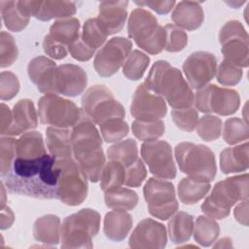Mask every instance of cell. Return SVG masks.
<instances>
[{
    "mask_svg": "<svg viewBox=\"0 0 249 249\" xmlns=\"http://www.w3.org/2000/svg\"><path fill=\"white\" fill-rule=\"evenodd\" d=\"M12 124V111L10 108L4 104L1 103L0 107V133L2 136L5 135L6 131L10 127Z\"/></svg>",
    "mask_w": 249,
    "mask_h": 249,
    "instance_id": "obj_54",
    "label": "cell"
},
{
    "mask_svg": "<svg viewBox=\"0 0 249 249\" xmlns=\"http://www.w3.org/2000/svg\"><path fill=\"white\" fill-rule=\"evenodd\" d=\"M165 30V47L164 50L169 53L182 51L188 43V36L185 31L174 24H166Z\"/></svg>",
    "mask_w": 249,
    "mask_h": 249,
    "instance_id": "obj_45",
    "label": "cell"
},
{
    "mask_svg": "<svg viewBox=\"0 0 249 249\" xmlns=\"http://www.w3.org/2000/svg\"><path fill=\"white\" fill-rule=\"evenodd\" d=\"M56 159L44 155L36 159L16 158L3 183L11 194L41 199L57 198L58 168Z\"/></svg>",
    "mask_w": 249,
    "mask_h": 249,
    "instance_id": "obj_1",
    "label": "cell"
},
{
    "mask_svg": "<svg viewBox=\"0 0 249 249\" xmlns=\"http://www.w3.org/2000/svg\"><path fill=\"white\" fill-rule=\"evenodd\" d=\"M17 158L36 159L46 155L44 139L38 131H26L16 140Z\"/></svg>",
    "mask_w": 249,
    "mask_h": 249,
    "instance_id": "obj_31",
    "label": "cell"
},
{
    "mask_svg": "<svg viewBox=\"0 0 249 249\" xmlns=\"http://www.w3.org/2000/svg\"><path fill=\"white\" fill-rule=\"evenodd\" d=\"M19 90L18 77L9 71L0 74V97L2 100H9L15 97Z\"/></svg>",
    "mask_w": 249,
    "mask_h": 249,
    "instance_id": "obj_49",
    "label": "cell"
},
{
    "mask_svg": "<svg viewBox=\"0 0 249 249\" xmlns=\"http://www.w3.org/2000/svg\"><path fill=\"white\" fill-rule=\"evenodd\" d=\"M132 43L124 37H113L96 53L93 66L101 77H110L123 67L131 53Z\"/></svg>",
    "mask_w": 249,
    "mask_h": 249,
    "instance_id": "obj_14",
    "label": "cell"
},
{
    "mask_svg": "<svg viewBox=\"0 0 249 249\" xmlns=\"http://www.w3.org/2000/svg\"><path fill=\"white\" fill-rule=\"evenodd\" d=\"M125 167L117 160H110L102 168L100 174V188L103 192L117 189L124 184Z\"/></svg>",
    "mask_w": 249,
    "mask_h": 249,
    "instance_id": "obj_38",
    "label": "cell"
},
{
    "mask_svg": "<svg viewBox=\"0 0 249 249\" xmlns=\"http://www.w3.org/2000/svg\"><path fill=\"white\" fill-rule=\"evenodd\" d=\"M18 51L14 37L2 31L0 34V66L2 68L11 66L18 58Z\"/></svg>",
    "mask_w": 249,
    "mask_h": 249,
    "instance_id": "obj_46",
    "label": "cell"
},
{
    "mask_svg": "<svg viewBox=\"0 0 249 249\" xmlns=\"http://www.w3.org/2000/svg\"><path fill=\"white\" fill-rule=\"evenodd\" d=\"M149 213L165 221L178 210L175 189L171 182L160 178H149L143 189Z\"/></svg>",
    "mask_w": 249,
    "mask_h": 249,
    "instance_id": "obj_11",
    "label": "cell"
},
{
    "mask_svg": "<svg viewBox=\"0 0 249 249\" xmlns=\"http://www.w3.org/2000/svg\"><path fill=\"white\" fill-rule=\"evenodd\" d=\"M217 70L216 56L205 51L190 54L183 63V72L191 89H200L214 78Z\"/></svg>",
    "mask_w": 249,
    "mask_h": 249,
    "instance_id": "obj_17",
    "label": "cell"
},
{
    "mask_svg": "<svg viewBox=\"0 0 249 249\" xmlns=\"http://www.w3.org/2000/svg\"><path fill=\"white\" fill-rule=\"evenodd\" d=\"M171 19L179 28L188 31L198 28L204 19V13L200 2L196 1H180L173 8Z\"/></svg>",
    "mask_w": 249,
    "mask_h": 249,
    "instance_id": "obj_23",
    "label": "cell"
},
{
    "mask_svg": "<svg viewBox=\"0 0 249 249\" xmlns=\"http://www.w3.org/2000/svg\"><path fill=\"white\" fill-rule=\"evenodd\" d=\"M242 69L238 66H235L226 60H223L217 70H216V78L218 83L223 86H235L238 84L242 78Z\"/></svg>",
    "mask_w": 249,
    "mask_h": 249,
    "instance_id": "obj_48",
    "label": "cell"
},
{
    "mask_svg": "<svg viewBox=\"0 0 249 249\" xmlns=\"http://www.w3.org/2000/svg\"><path fill=\"white\" fill-rule=\"evenodd\" d=\"M83 111L71 100L57 94H45L38 101V116L44 124L54 127H73L81 119Z\"/></svg>",
    "mask_w": 249,
    "mask_h": 249,
    "instance_id": "obj_10",
    "label": "cell"
},
{
    "mask_svg": "<svg viewBox=\"0 0 249 249\" xmlns=\"http://www.w3.org/2000/svg\"><path fill=\"white\" fill-rule=\"evenodd\" d=\"M107 157L109 160H117L127 167L138 159L137 144L131 138L120 140L107 149Z\"/></svg>",
    "mask_w": 249,
    "mask_h": 249,
    "instance_id": "obj_37",
    "label": "cell"
},
{
    "mask_svg": "<svg viewBox=\"0 0 249 249\" xmlns=\"http://www.w3.org/2000/svg\"><path fill=\"white\" fill-rule=\"evenodd\" d=\"M141 157L150 172L160 179H174L176 166L170 145L163 140L144 142L141 146Z\"/></svg>",
    "mask_w": 249,
    "mask_h": 249,
    "instance_id": "obj_15",
    "label": "cell"
},
{
    "mask_svg": "<svg viewBox=\"0 0 249 249\" xmlns=\"http://www.w3.org/2000/svg\"><path fill=\"white\" fill-rule=\"evenodd\" d=\"M248 142L226 148L220 154V168L224 174L245 171L248 168Z\"/></svg>",
    "mask_w": 249,
    "mask_h": 249,
    "instance_id": "obj_27",
    "label": "cell"
},
{
    "mask_svg": "<svg viewBox=\"0 0 249 249\" xmlns=\"http://www.w3.org/2000/svg\"><path fill=\"white\" fill-rule=\"evenodd\" d=\"M80 26L76 18H59L51 25L49 36L68 48L80 37Z\"/></svg>",
    "mask_w": 249,
    "mask_h": 249,
    "instance_id": "obj_30",
    "label": "cell"
},
{
    "mask_svg": "<svg viewBox=\"0 0 249 249\" xmlns=\"http://www.w3.org/2000/svg\"><path fill=\"white\" fill-rule=\"evenodd\" d=\"M150 63L149 56L138 51H132L123 65V74L131 81L141 79Z\"/></svg>",
    "mask_w": 249,
    "mask_h": 249,
    "instance_id": "obj_39",
    "label": "cell"
},
{
    "mask_svg": "<svg viewBox=\"0 0 249 249\" xmlns=\"http://www.w3.org/2000/svg\"><path fill=\"white\" fill-rule=\"evenodd\" d=\"M133 220L125 211L114 210L108 212L104 217L103 231L105 235L113 241L124 240L132 228Z\"/></svg>",
    "mask_w": 249,
    "mask_h": 249,
    "instance_id": "obj_26",
    "label": "cell"
},
{
    "mask_svg": "<svg viewBox=\"0 0 249 249\" xmlns=\"http://www.w3.org/2000/svg\"><path fill=\"white\" fill-rule=\"evenodd\" d=\"M60 227V220L56 215L48 214L42 216L34 223V238L45 244L56 245L59 242Z\"/></svg>",
    "mask_w": 249,
    "mask_h": 249,
    "instance_id": "obj_28",
    "label": "cell"
},
{
    "mask_svg": "<svg viewBox=\"0 0 249 249\" xmlns=\"http://www.w3.org/2000/svg\"><path fill=\"white\" fill-rule=\"evenodd\" d=\"M58 168L57 198L64 204H81L88 195V178L73 158L56 160Z\"/></svg>",
    "mask_w": 249,
    "mask_h": 249,
    "instance_id": "obj_8",
    "label": "cell"
},
{
    "mask_svg": "<svg viewBox=\"0 0 249 249\" xmlns=\"http://www.w3.org/2000/svg\"><path fill=\"white\" fill-rule=\"evenodd\" d=\"M133 135L144 142L157 140L163 135L165 130L164 123L161 120L154 122H143L135 120L131 124Z\"/></svg>",
    "mask_w": 249,
    "mask_h": 249,
    "instance_id": "obj_40",
    "label": "cell"
},
{
    "mask_svg": "<svg viewBox=\"0 0 249 249\" xmlns=\"http://www.w3.org/2000/svg\"><path fill=\"white\" fill-rule=\"evenodd\" d=\"M175 159L180 170L188 177L210 183L216 176L215 155L205 145L181 142L176 145Z\"/></svg>",
    "mask_w": 249,
    "mask_h": 249,
    "instance_id": "obj_5",
    "label": "cell"
},
{
    "mask_svg": "<svg viewBox=\"0 0 249 249\" xmlns=\"http://www.w3.org/2000/svg\"><path fill=\"white\" fill-rule=\"evenodd\" d=\"M0 10L5 26L14 32H19L24 29L30 16L20 6L19 1H0Z\"/></svg>",
    "mask_w": 249,
    "mask_h": 249,
    "instance_id": "obj_29",
    "label": "cell"
},
{
    "mask_svg": "<svg viewBox=\"0 0 249 249\" xmlns=\"http://www.w3.org/2000/svg\"><path fill=\"white\" fill-rule=\"evenodd\" d=\"M43 49L45 53L53 59H62L68 53V48L52 39L49 34L44 38Z\"/></svg>",
    "mask_w": 249,
    "mask_h": 249,
    "instance_id": "obj_51",
    "label": "cell"
},
{
    "mask_svg": "<svg viewBox=\"0 0 249 249\" xmlns=\"http://www.w3.org/2000/svg\"><path fill=\"white\" fill-rule=\"evenodd\" d=\"M136 5L140 7H148L160 15L169 13L175 6V1H135Z\"/></svg>",
    "mask_w": 249,
    "mask_h": 249,
    "instance_id": "obj_53",
    "label": "cell"
},
{
    "mask_svg": "<svg viewBox=\"0 0 249 249\" xmlns=\"http://www.w3.org/2000/svg\"><path fill=\"white\" fill-rule=\"evenodd\" d=\"M102 138L107 143L118 142L127 135L129 127L122 118L109 119L99 124Z\"/></svg>",
    "mask_w": 249,
    "mask_h": 249,
    "instance_id": "obj_42",
    "label": "cell"
},
{
    "mask_svg": "<svg viewBox=\"0 0 249 249\" xmlns=\"http://www.w3.org/2000/svg\"><path fill=\"white\" fill-rule=\"evenodd\" d=\"M196 108L202 113H216L220 116L234 114L240 104L236 90L207 85L197 90L195 96Z\"/></svg>",
    "mask_w": 249,
    "mask_h": 249,
    "instance_id": "obj_13",
    "label": "cell"
},
{
    "mask_svg": "<svg viewBox=\"0 0 249 249\" xmlns=\"http://www.w3.org/2000/svg\"><path fill=\"white\" fill-rule=\"evenodd\" d=\"M249 129L246 122L239 118H230L225 122L223 129V138L229 145H234L247 140Z\"/></svg>",
    "mask_w": 249,
    "mask_h": 249,
    "instance_id": "obj_41",
    "label": "cell"
},
{
    "mask_svg": "<svg viewBox=\"0 0 249 249\" xmlns=\"http://www.w3.org/2000/svg\"><path fill=\"white\" fill-rule=\"evenodd\" d=\"M145 86L160 95L173 108H187L195 104V95L182 72L165 60L156 61L145 82Z\"/></svg>",
    "mask_w": 249,
    "mask_h": 249,
    "instance_id": "obj_3",
    "label": "cell"
},
{
    "mask_svg": "<svg viewBox=\"0 0 249 249\" xmlns=\"http://www.w3.org/2000/svg\"><path fill=\"white\" fill-rule=\"evenodd\" d=\"M73 159L90 182H97L105 164L101 136L84 113L71 130Z\"/></svg>",
    "mask_w": 249,
    "mask_h": 249,
    "instance_id": "obj_2",
    "label": "cell"
},
{
    "mask_svg": "<svg viewBox=\"0 0 249 249\" xmlns=\"http://www.w3.org/2000/svg\"><path fill=\"white\" fill-rule=\"evenodd\" d=\"M171 116L175 125L179 129L187 132H192L198 121L197 111L194 107L173 109Z\"/></svg>",
    "mask_w": 249,
    "mask_h": 249,
    "instance_id": "obj_44",
    "label": "cell"
},
{
    "mask_svg": "<svg viewBox=\"0 0 249 249\" xmlns=\"http://www.w3.org/2000/svg\"><path fill=\"white\" fill-rule=\"evenodd\" d=\"M104 201L108 208L120 211L132 210L138 202L136 193L127 188L119 187L117 189L104 192Z\"/></svg>",
    "mask_w": 249,
    "mask_h": 249,
    "instance_id": "obj_34",
    "label": "cell"
},
{
    "mask_svg": "<svg viewBox=\"0 0 249 249\" xmlns=\"http://www.w3.org/2000/svg\"><path fill=\"white\" fill-rule=\"evenodd\" d=\"M165 227L153 220L144 219L140 221L128 239V245L131 248L161 249L165 247L167 241Z\"/></svg>",
    "mask_w": 249,
    "mask_h": 249,
    "instance_id": "obj_19",
    "label": "cell"
},
{
    "mask_svg": "<svg viewBox=\"0 0 249 249\" xmlns=\"http://www.w3.org/2000/svg\"><path fill=\"white\" fill-rule=\"evenodd\" d=\"M127 1H102L99 4L98 17L108 35L120 32L127 18Z\"/></svg>",
    "mask_w": 249,
    "mask_h": 249,
    "instance_id": "obj_22",
    "label": "cell"
},
{
    "mask_svg": "<svg viewBox=\"0 0 249 249\" xmlns=\"http://www.w3.org/2000/svg\"><path fill=\"white\" fill-rule=\"evenodd\" d=\"M147 176L145 165L141 159H137L132 164L125 167L124 185L127 187H139Z\"/></svg>",
    "mask_w": 249,
    "mask_h": 249,
    "instance_id": "obj_50",
    "label": "cell"
},
{
    "mask_svg": "<svg viewBox=\"0 0 249 249\" xmlns=\"http://www.w3.org/2000/svg\"><path fill=\"white\" fill-rule=\"evenodd\" d=\"M233 215L235 220L239 224L243 226L248 225V200L247 199L242 200V202L234 208Z\"/></svg>",
    "mask_w": 249,
    "mask_h": 249,
    "instance_id": "obj_55",
    "label": "cell"
},
{
    "mask_svg": "<svg viewBox=\"0 0 249 249\" xmlns=\"http://www.w3.org/2000/svg\"><path fill=\"white\" fill-rule=\"evenodd\" d=\"M20 6L29 15L40 20L71 18L76 14V2L72 1H19Z\"/></svg>",
    "mask_w": 249,
    "mask_h": 249,
    "instance_id": "obj_20",
    "label": "cell"
},
{
    "mask_svg": "<svg viewBox=\"0 0 249 249\" xmlns=\"http://www.w3.org/2000/svg\"><path fill=\"white\" fill-rule=\"evenodd\" d=\"M82 111L96 124L113 118L124 119L125 115L123 105L103 85H95L86 90L82 96Z\"/></svg>",
    "mask_w": 249,
    "mask_h": 249,
    "instance_id": "obj_9",
    "label": "cell"
},
{
    "mask_svg": "<svg viewBox=\"0 0 249 249\" xmlns=\"http://www.w3.org/2000/svg\"><path fill=\"white\" fill-rule=\"evenodd\" d=\"M100 215L84 208L64 218L60 227L61 248H91L92 237L98 233Z\"/></svg>",
    "mask_w": 249,
    "mask_h": 249,
    "instance_id": "obj_6",
    "label": "cell"
},
{
    "mask_svg": "<svg viewBox=\"0 0 249 249\" xmlns=\"http://www.w3.org/2000/svg\"><path fill=\"white\" fill-rule=\"evenodd\" d=\"M127 33L140 49L150 54H158L165 47L164 27L158 23L153 14L143 8H136L130 13Z\"/></svg>",
    "mask_w": 249,
    "mask_h": 249,
    "instance_id": "obj_7",
    "label": "cell"
},
{
    "mask_svg": "<svg viewBox=\"0 0 249 249\" xmlns=\"http://www.w3.org/2000/svg\"><path fill=\"white\" fill-rule=\"evenodd\" d=\"M219 224L208 216H198L194 224V238L201 246H210L219 236Z\"/></svg>",
    "mask_w": 249,
    "mask_h": 249,
    "instance_id": "obj_35",
    "label": "cell"
},
{
    "mask_svg": "<svg viewBox=\"0 0 249 249\" xmlns=\"http://www.w3.org/2000/svg\"><path fill=\"white\" fill-rule=\"evenodd\" d=\"M231 240L230 237H224L219 240V242L214 245V247H231Z\"/></svg>",
    "mask_w": 249,
    "mask_h": 249,
    "instance_id": "obj_57",
    "label": "cell"
},
{
    "mask_svg": "<svg viewBox=\"0 0 249 249\" xmlns=\"http://www.w3.org/2000/svg\"><path fill=\"white\" fill-rule=\"evenodd\" d=\"M210 190V184L190 177L183 178L178 184V196L181 202L190 205L202 199Z\"/></svg>",
    "mask_w": 249,
    "mask_h": 249,
    "instance_id": "obj_33",
    "label": "cell"
},
{
    "mask_svg": "<svg viewBox=\"0 0 249 249\" xmlns=\"http://www.w3.org/2000/svg\"><path fill=\"white\" fill-rule=\"evenodd\" d=\"M248 174L229 177L215 184L210 195L201 204V211L212 219L222 220L229 216L231 208L248 198Z\"/></svg>",
    "mask_w": 249,
    "mask_h": 249,
    "instance_id": "obj_4",
    "label": "cell"
},
{
    "mask_svg": "<svg viewBox=\"0 0 249 249\" xmlns=\"http://www.w3.org/2000/svg\"><path fill=\"white\" fill-rule=\"evenodd\" d=\"M38 124V117L34 104L29 99L18 100L12 111V124L6 131V136L19 135Z\"/></svg>",
    "mask_w": 249,
    "mask_h": 249,
    "instance_id": "obj_21",
    "label": "cell"
},
{
    "mask_svg": "<svg viewBox=\"0 0 249 249\" xmlns=\"http://www.w3.org/2000/svg\"><path fill=\"white\" fill-rule=\"evenodd\" d=\"M47 147L53 157L56 160L69 159L73 157L71 144V130L49 126L46 129Z\"/></svg>",
    "mask_w": 249,
    "mask_h": 249,
    "instance_id": "obj_25",
    "label": "cell"
},
{
    "mask_svg": "<svg viewBox=\"0 0 249 249\" xmlns=\"http://www.w3.org/2000/svg\"><path fill=\"white\" fill-rule=\"evenodd\" d=\"M16 140L10 136H2L0 140V174L5 176L10 170L15 159L17 158Z\"/></svg>",
    "mask_w": 249,
    "mask_h": 249,
    "instance_id": "obj_47",
    "label": "cell"
},
{
    "mask_svg": "<svg viewBox=\"0 0 249 249\" xmlns=\"http://www.w3.org/2000/svg\"><path fill=\"white\" fill-rule=\"evenodd\" d=\"M196 132L204 141H214L221 135L222 120L213 115L201 117L196 123Z\"/></svg>",
    "mask_w": 249,
    "mask_h": 249,
    "instance_id": "obj_43",
    "label": "cell"
},
{
    "mask_svg": "<svg viewBox=\"0 0 249 249\" xmlns=\"http://www.w3.org/2000/svg\"><path fill=\"white\" fill-rule=\"evenodd\" d=\"M108 33L97 18H89L83 25L79 39L89 49L95 51L105 43Z\"/></svg>",
    "mask_w": 249,
    "mask_h": 249,
    "instance_id": "obj_36",
    "label": "cell"
},
{
    "mask_svg": "<svg viewBox=\"0 0 249 249\" xmlns=\"http://www.w3.org/2000/svg\"><path fill=\"white\" fill-rule=\"evenodd\" d=\"M14 222V213L10 207L1 208V230H6L12 226Z\"/></svg>",
    "mask_w": 249,
    "mask_h": 249,
    "instance_id": "obj_56",
    "label": "cell"
},
{
    "mask_svg": "<svg viewBox=\"0 0 249 249\" xmlns=\"http://www.w3.org/2000/svg\"><path fill=\"white\" fill-rule=\"evenodd\" d=\"M87 84L88 76L82 67L69 63L61 64L53 70L49 94L74 97L85 90Z\"/></svg>",
    "mask_w": 249,
    "mask_h": 249,
    "instance_id": "obj_16",
    "label": "cell"
},
{
    "mask_svg": "<svg viewBox=\"0 0 249 249\" xmlns=\"http://www.w3.org/2000/svg\"><path fill=\"white\" fill-rule=\"evenodd\" d=\"M219 41L222 45L224 60L240 68L248 66V34L241 22L238 20L226 22L220 30Z\"/></svg>",
    "mask_w": 249,
    "mask_h": 249,
    "instance_id": "obj_12",
    "label": "cell"
},
{
    "mask_svg": "<svg viewBox=\"0 0 249 249\" xmlns=\"http://www.w3.org/2000/svg\"><path fill=\"white\" fill-rule=\"evenodd\" d=\"M166 112V103L162 97L152 92L144 83L136 88L130 105V114L133 118L143 122H154L163 118Z\"/></svg>",
    "mask_w": 249,
    "mask_h": 249,
    "instance_id": "obj_18",
    "label": "cell"
},
{
    "mask_svg": "<svg viewBox=\"0 0 249 249\" xmlns=\"http://www.w3.org/2000/svg\"><path fill=\"white\" fill-rule=\"evenodd\" d=\"M55 62L46 56H37L31 59L27 66L29 79L37 86V89L45 94H49L50 84L55 69Z\"/></svg>",
    "mask_w": 249,
    "mask_h": 249,
    "instance_id": "obj_24",
    "label": "cell"
},
{
    "mask_svg": "<svg viewBox=\"0 0 249 249\" xmlns=\"http://www.w3.org/2000/svg\"><path fill=\"white\" fill-rule=\"evenodd\" d=\"M168 234L175 244L186 242L190 239L194 230V218L192 215L179 211L171 216L167 225Z\"/></svg>",
    "mask_w": 249,
    "mask_h": 249,
    "instance_id": "obj_32",
    "label": "cell"
},
{
    "mask_svg": "<svg viewBox=\"0 0 249 249\" xmlns=\"http://www.w3.org/2000/svg\"><path fill=\"white\" fill-rule=\"evenodd\" d=\"M68 53L73 58L79 61L89 60L94 54L95 51L88 48L79 38L68 47Z\"/></svg>",
    "mask_w": 249,
    "mask_h": 249,
    "instance_id": "obj_52",
    "label": "cell"
}]
</instances>
